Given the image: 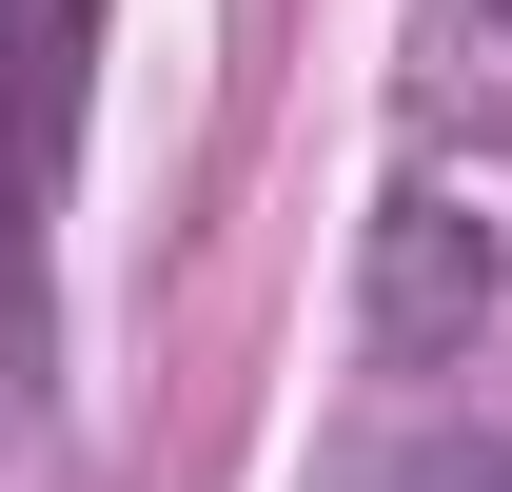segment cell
Wrapping results in <instances>:
<instances>
[{
	"label": "cell",
	"mask_w": 512,
	"mask_h": 492,
	"mask_svg": "<svg viewBox=\"0 0 512 492\" xmlns=\"http://www.w3.org/2000/svg\"><path fill=\"white\" fill-rule=\"evenodd\" d=\"M473 315H493V237H473L453 197H394L375 217V335L434 355V335H473Z\"/></svg>",
	"instance_id": "2"
},
{
	"label": "cell",
	"mask_w": 512,
	"mask_h": 492,
	"mask_svg": "<svg viewBox=\"0 0 512 492\" xmlns=\"http://www.w3.org/2000/svg\"><path fill=\"white\" fill-rule=\"evenodd\" d=\"M79 79L99 0H0V453L60 394V197H79Z\"/></svg>",
	"instance_id": "1"
}]
</instances>
